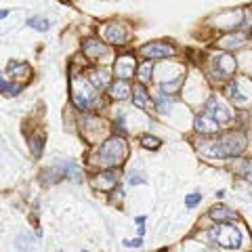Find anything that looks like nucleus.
Listing matches in <instances>:
<instances>
[{"mask_svg":"<svg viewBox=\"0 0 252 252\" xmlns=\"http://www.w3.org/2000/svg\"><path fill=\"white\" fill-rule=\"evenodd\" d=\"M82 53H84V57L91 61H107L105 57L112 55V49H109V44L103 42L101 38H86L82 42Z\"/></svg>","mask_w":252,"mask_h":252,"instance_id":"obj_7","label":"nucleus"},{"mask_svg":"<svg viewBox=\"0 0 252 252\" xmlns=\"http://www.w3.org/2000/svg\"><path fill=\"white\" fill-rule=\"evenodd\" d=\"M86 80H89L97 91H103L109 86L112 76H109L107 67H93V69H89V74H86Z\"/></svg>","mask_w":252,"mask_h":252,"instance_id":"obj_14","label":"nucleus"},{"mask_svg":"<svg viewBox=\"0 0 252 252\" xmlns=\"http://www.w3.org/2000/svg\"><path fill=\"white\" fill-rule=\"evenodd\" d=\"M198 149L204 154V156H208V158H223V154H220V147H219V143H210V145H206V141H200V145H198Z\"/></svg>","mask_w":252,"mask_h":252,"instance_id":"obj_22","label":"nucleus"},{"mask_svg":"<svg viewBox=\"0 0 252 252\" xmlns=\"http://www.w3.org/2000/svg\"><path fill=\"white\" fill-rule=\"evenodd\" d=\"M130 97H132V101H135V105L139 109H145V112H152L154 109V101H152V97H149V93L145 91V84L139 82L135 89H130Z\"/></svg>","mask_w":252,"mask_h":252,"instance_id":"obj_15","label":"nucleus"},{"mask_svg":"<svg viewBox=\"0 0 252 252\" xmlns=\"http://www.w3.org/2000/svg\"><path fill=\"white\" fill-rule=\"evenodd\" d=\"M9 9H4V11H0V19H4V17H9Z\"/></svg>","mask_w":252,"mask_h":252,"instance_id":"obj_30","label":"nucleus"},{"mask_svg":"<svg viewBox=\"0 0 252 252\" xmlns=\"http://www.w3.org/2000/svg\"><path fill=\"white\" fill-rule=\"evenodd\" d=\"M139 53L143 55L145 59L149 61H156V59H170L177 55V49L166 40H154V42H147L139 49Z\"/></svg>","mask_w":252,"mask_h":252,"instance_id":"obj_5","label":"nucleus"},{"mask_svg":"<svg viewBox=\"0 0 252 252\" xmlns=\"http://www.w3.org/2000/svg\"><path fill=\"white\" fill-rule=\"evenodd\" d=\"M23 89L21 84H11L4 80V74H0V93L6 94V97H15V94H19V91Z\"/></svg>","mask_w":252,"mask_h":252,"instance_id":"obj_21","label":"nucleus"},{"mask_svg":"<svg viewBox=\"0 0 252 252\" xmlns=\"http://www.w3.org/2000/svg\"><path fill=\"white\" fill-rule=\"evenodd\" d=\"M219 147L223 156H242L244 149H246V137L242 132H227L219 141Z\"/></svg>","mask_w":252,"mask_h":252,"instance_id":"obj_9","label":"nucleus"},{"mask_svg":"<svg viewBox=\"0 0 252 252\" xmlns=\"http://www.w3.org/2000/svg\"><path fill=\"white\" fill-rule=\"evenodd\" d=\"M208 238L210 242L219 244V246H225V248H240L242 244V231L238 227H233L229 223H220L217 227H212L208 231Z\"/></svg>","mask_w":252,"mask_h":252,"instance_id":"obj_3","label":"nucleus"},{"mask_svg":"<svg viewBox=\"0 0 252 252\" xmlns=\"http://www.w3.org/2000/svg\"><path fill=\"white\" fill-rule=\"evenodd\" d=\"M101 36L105 38L107 44L112 46H122L128 42L130 38V32H128V26L126 23H120V21H109L101 28Z\"/></svg>","mask_w":252,"mask_h":252,"instance_id":"obj_4","label":"nucleus"},{"mask_svg":"<svg viewBox=\"0 0 252 252\" xmlns=\"http://www.w3.org/2000/svg\"><path fill=\"white\" fill-rule=\"evenodd\" d=\"M200 200H202V195H200V193L187 195V200H185V204H187V208H191V206H195V204H200Z\"/></svg>","mask_w":252,"mask_h":252,"instance_id":"obj_28","label":"nucleus"},{"mask_svg":"<svg viewBox=\"0 0 252 252\" xmlns=\"http://www.w3.org/2000/svg\"><path fill=\"white\" fill-rule=\"evenodd\" d=\"M30 147H32V154H34L36 158L40 156V154H42V147H44V143H42V137H34V139H32Z\"/></svg>","mask_w":252,"mask_h":252,"instance_id":"obj_26","label":"nucleus"},{"mask_svg":"<svg viewBox=\"0 0 252 252\" xmlns=\"http://www.w3.org/2000/svg\"><path fill=\"white\" fill-rule=\"evenodd\" d=\"M170 105H172L170 94H164V93L158 94V109H160V112H168V107H170Z\"/></svg>","mask_w":252,"mask_h":252,"instance_id":"obj_25","label":"nucleus"},{"mask_svg":"<svg viewBox=\"0 0 252 252\" xmlns=\"http://www.w3.org/2000/svg\"><path fill=\"white\" fill-rule=\"evenodd\" d=\"M235 67H238V63H235V59L225 51V53H220V55H217V57L212 59L210 76L219 78V80H225V78H229L235 72Z\"/></svg>","mask_w":252,"mask_h":252,"instance_id":"obj_8","label":"nucleus"},{"mask_svg":"<svg viewBox=\"0 0 252 252\" xmlns=\"http://www.w3.org/2000/svg\"><path fill=\"white\" fill-rule=\"evenodd\" d=\"M248 82V78H235V80H231L229 84H227V97H229L233 103H238V105H244V103H248L250 101V86H246V89L242 91V86Z\"/></svg>","mask_w":252,"mask_h":252,"instance_id":"obj_10","label":"nucleus"},{"mask_svg":"<svg viewBox=\"0 0 252 252\" xmlns=\"http://www.w3.org/2000/svg\"><path fill=\"white\" fill-rule=\"evenodd\" d=\"M82 252H86V250H82Z\"/></svg>","mask_w":252,"mask_h":252,"instance_id":"obj_31","label":"nucleus"},{"mask_svg":"<svg viewBox=\"0 0 252 252\" xmlns=\"http://www.w3.org/2000/svg\"><path fill=\"white\" fill-rule=\"evenodd\" d=\"M72 99H74V105L82 112H93L94 107L99 105V93L97 89L86 80V78L78 76L76 82H74V89H72Z\"/></svg>","mask_w":252,"mask_h":252,"instance_id":"obj_2","label":"nucleus"},{"mask_svg":"<svg viewBox=\"0 0 252 252\" xmlns=\"http://www.w3.org/2000/svg\"><path fill=\"white\" fill-rule=\"evenodd\" d=\"M124 246H128V248H139V246H143V240H128V242H124Z\"/></svg>","mask_w":252,"mask_h":252,"instance_id":"obj_29","label":"nucleus"},{"mask_svg":"<svg viewBox=\"0 0 252 252\" xmlns=\"http://www.w3.org/2000/svg\"><path fill=\"white\" fill-rule=\"evenodd\" d=\"M248 42V34H244V32H229V34L220 36L217 40V46L223 51H233V49H240Z\"/></svg>","mask_w":252,"mask_h":252,"instance_id":"obj_12","label":"nucleus"},{"mask_svg":"<svg viewBox=\"0 0 252 252\" xmlns=\"http://www.w3.org/2000/svg\"><path fill=\"white\" fill-rule=\"evenodd\" d=\"M206 114L215 120L219 126H223V124H229L233 120V109L223 103L217 94H210L208 97V103H206Z\"/></svg>","mask_w":252,"mask_h":252,"instance_id":"obj_6","label":"nucleus"},{"mask_svg":"<svg viewBox=\"0 0 252 252\" xmlns=\"http://www.w3.org/2000/svg\"><path fill=\"white\" fill-rule=\"evenodd\" d=\"M118 170L116 168H107L105 172H101V175H97L94 177L91 183H93V187L97 189V191H109V189H114L116 187V183H118Z\"/></svg>","mask_w":252,"mask_h":252,"instance_id":"obj_13","label":"nucleus"},{"mask_svg":"<svg viewBox=\"0 0 252 252\" xmlns=\"http://www.w3.org/2000/svg\"><path fill=\"white\" fill-rule=\"evenodd\" d=\"M130 89H132V86L128 84V80H120V78H118L116 82H112L107 86V94L112 99H116V101H122V99L130 97Z\"/></svg>","mask_w":252,"mask_h":252,"instance_id":"obj_17","label":"nucleus"},{"mask_svg":"<svg viewBox=\"0 0 252 252\" xmlns=\"http://www.w3.org/2000/svg\"><path fill=\"white\" fill-rule=\"evenodd\" d=\"M128 156V143L122 137H109L101 143L94 162L103 168H118Z\"/></svg>","mask_w":252,"mask_h":252,"instance_id":"obj_1","label":"nucleus"},{"mask_svg":"<svg viewBox=\"0 0 252 252\" xmlns=\"http://www.w3.org/2000/svg\"><path fill=\"white\" fill-rule=\"evenodd\" d=\"M135 69H137V61L130 53L120 55L116 59V65H114V76L120 78V80H130L135 76Z\"/></svg>","mask_w":252,"mask_h":252,"instance_id":"obj_11","label":"nucleus"},{"mask_svg":"<svg viewBox=\"0 0 252 252\" xmlns=\"http://www.w3.org/2000/svg\"><path fill=\"white\" fill-rule=\"evenodd\" d=\"M130 185H139V183H145V175H141V172H132L130 179H128Z\"/></svg>","mask_w":252,"mask_h":252,"instance_id":"obj_27","label":"nucleus"},{"mask_svg":"<svg viewBox=\"0 0 252 252\" xmlns=\"http://www.w3.org/2000/svg\"><path fill=\"white\" fill-rule=\"evenodd\" d=\"M193 128L202 132V135H215V132L220 128V126L212 120V118L204 112V114H198L195 116V120H193Z\"/></svg>","mask_w":252,"mask_h":252,"instance_id":"obj_16","label":"nucleus"},{"mask_svg":"<svg viewBox=\"0 0 252 252\" xmlns=\"http://www.w3.org/2000/svg\"><path fill=\"white\" fill-rule=\"evenodd\" d=\"M141 145H143L145 149H158L162 145V141L152 137V135H141Z\"/></svg>","mask_w":252,"mask_h":252,"instance_id":"obj_24","label":"nucleus"},{"mask_svg":"<svg viewBox=\"0 0 252 252\" xmlns=\"http://www.w3.org/2000/svg\"><path fill=\"white\" fill-rule=\"evenodd\" d=\"M210 219L217 220V223H227V220H238L240 215L233 212L231 208H227V206H215L210 210Z\"/></svg>","mask_w":252,"mask_h":252,"instance_id":"obj_18","label":"nucleus"},{"mask_svg":"<svg viewBox=\"0 0 252 252\" xmlns=\"http://www.w3.org/2000/svg\"><path fill=\"white\" fill-rule=\"evenodd\" d=\"M26 23H28L30 28L38 30V32H46V30L51 28V21L46 19V17H30V19H28Z\"/></svg>","mask_w":252,"mask_h":252,"instance_id":"obj_23","label":"nucleus"},{"mask_svg":"<svg viewBox=\"0 0 252 252\" xmlns=\"http://www.w3.org/2000/svg\"><path fill=\"white\" fill-rule=\"evenodd\" d=\"M6 72H9L13 78H28L30 76V65L23 63V61H9Z\"/></svg>","mask_w":252,"mask_h":252,"instance_id":"obj_19","label":"nucleus"},{"mask_svg":"<svg viewBox=\"0 0 252 252\" xmlns=\"http://www.w3.org/2000/svg\"><path fill=\"white\" fill-rule=\"evenodd\" d=\"M152 72H154V61H145V63H141V65H137L135 76L139 78L141 84H147L152 80Z\"/></svg>","mask_w":252,"mask_h":252,"instance_id":"obj_20","label":"nucleus"}]
</instances>
